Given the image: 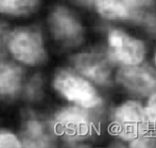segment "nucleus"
<instances>
[{
	"mask_svg": "<svg viewBox=\"0 0 156 148\" xmlns=\"http://www.w3.org/2000/svg\"><path fill=\"white\" fill-rule=\"evenodd\" d=\"M111 130L117 138L129 142L148 133L150 126L144 108L133 100L120 105L112 114Z\"/></svg>",
	"mask_w": 156,
	"mask_h": 148,
	"instance_id": "nucleus-1",
	"label": "nucleus"
},
{
	"mask_svg": "<svg viewBox=\"0 0 156 148\" xmlns=\"http://www.w3.org/2000/svg\"><path fill=\"white\" fill-rule=\"evenodd\" d=\"M54 87L67 100L86 109L101 105V98L89 81L68 70H61L54 78Z\"/></svg>",
	"mask_w": 156,
	"mask_h": 148,
	"instance_id": "nucleus-2",
	"label": "nucleus"
},
{
	"mask_svg": "<svg viewBox=\"0 0 156 148\" xmlns=\"http://www.w3.org/2000/svg\"><path fill=\"white\" fill-rule=\"evenodd\" d=\"M90 109L69 107L58 112L53 121L56 134L68 141H79L89 136L94 130V120Z\"/></svg>",
	"mask_w": 156,
	"mask_h": 148,
	"instance_id": "nucleus-3",
	"label": "nucleus"
},
{
	"mask_svg": "<svg viewBox=\"0 0 156 148\" xmlns=\"http://www.w3.org/2000/svg\"><path fill=\"white\" fill-rule=\"evenodd\" d=\"M9 48L17 60L29 65H37L46 60V51L39 31L21 28L9 35Z\"/></svg>",
	"mask_w": 156,
	"mask_h": 148,
	"instance_id": "nucleus-4",
	"label": "nucleus"
},
{
	"mask_svg": "<svg viewBox=\"0 0 156 148\" xmlns=\"http://www.w3.org/2000/svg\"><path fill=\"white\" fill-rule=\"evenodd\" d=\"M109 60L121 63L122 65L140 64L146 56L144 42L131 36L124 31L114 29L107 36Z\"/></svg>",
	"mask_w": 156,
	"mask_h": 148,
	"instance_id": "nucleus-5",
	"label": "nucleus"
},
{
	"mask_svg": "<svg viewBox=\"0 0 156 148\" xmlns=\"http://www.w3.org/2000/svg\"><path fill=\"white\" fill-rule=\"evenodd\" d=\"M119 83L135 94L147 96L156 91V72L146 66L123 65L117 72Z\"/></svg>",
	"mask_w": 156,
	"mask_h": 148,
	"instance_id": "nucleus-6",
	"label": "nucleus"
},
{
	"mask_svg": "<svg viewBox=\"0 0 156 148\" xmlns=\"http://www.w3.org/2000/svg\"><path fill=\"white\" fill-rule=\"evenodd\" d=\"M74 68L81 75L101 85L111 82L112 66L109 59L97 52L79 54L72 58Z\"/></svg>",
	"mask_w": 156,
	"mask_h": 148,
	"instance_id": "nucleus-7",
	"label": "nucleus"
},
{
	"mask_svg": "<svg viewBox=\"0 0 156 148\" xmlns=\"http://www.w3.org/2000/svg\"><path fill=\"white\" fill-rule=\"evenodd\" d=\"M49 23L54 37L65 45L74 46L82 39V26L67 9H55L50 16Z\"/></svg>",
	"mask_w": 156,
	"mask_h": 148,
	"instance_id": "nucleus-8",
	"label": "nucleus"
},
{
	"mask_svg": "<svg viewBox=\"0 0 156 148\" xmlns=\"http://www.w3.org/2000/svg\"><path fill=\"white\" fill-rule=\"evenodd\" d=\"M55 134L53 123L32 116L25 119L21 144L26 147H50L55 141Z\"/></svg>",
	"mask_w": 156,
	"mask_h": 148,
	"instance_id": "nucleus-9",
	"label": "nucleus"
},
{
	"mask_svg": "<svg viewBox=\"0 0 156 148\" xmlns=\"http://www.w3.org/2000/svg\"><path fill=\"white\" fill-rule=\"evenodd\" d=\"M97 11L104 18L118 19H144L141 8L136 0H96Z\"/></svg>",
	"mask_w": 156,
	"mask_h": 148,
	"instance_id": "nucleus-10",
	"label": "nucleus"
},
{
	"mask_svg": "<svg viewBox=\"0 0 156 148\" xmlns=\"http://www.w3.org/2000/svg\"><path fill=\"white\" fill-rule=\"evenodd\" d=\"M23 70L12 63H0V95H14L20 89Z\"/></svg>",
	"mask_w": 156,
	"mask_h": 148,
	"instance_id": "nucleus-11",
	"label": "nucleus"
},
{
	"mask_svg": "<svg viewBox=\"0 0 156 148\" xmlns=\"http://www.w3.org/2000/svg\"><path fill=\"white\" fill-rule=\"evenodd\" d=\"M38 0H0V13L26 15L36 9Z\"/></svg>",
	"mask_w": 156,
	"mask_h": 148,
	"instance_id": "nucleus-12",
	"label": "nucleus"
},
{
	"mask_svg": "<svg viewBox=\"0 0 156 148\" xmlns=\"http://www.w3.org/2000/svg\"><path fill=\"white\" fill-rule=\"evenodd\" d=\"M144 110H146V115L150 129L152 128L156 132V91L150 95L148 105L144 108Z\"/></svg>",
	"mask_w": 156,
	"mask_h": 148,
	"instance_id": "nucleus-13",
	"label": "nucleus"
},
{
	"mask_svg": "<svg viewBox=\"0 0 156 148\" xmlns=\"http://www.w3.org/2000/svg\"><path fill=\"white\" fill-rule=\"evenodd\" d=\"M132 147H156V133L151 134L150 131L144 135L131 141Z\"/></svg>",
	"mask_w": 156,
	"mask_h": 148,
	"instance_id": "nucleus-14",
	"label": "nucleus"
},
{
	"mask_svg": "<svg viewBox=\"0 0 156 148\" xmlns=\"http://www.w3.org/2000/svg\"><path fill=\"white\" fill-rule=\"evenodd\" d=\"M21 142L12 133H0V148H18Z\"/></svg>",
	"mask_w": 156,
	"mask_h": 148,
	"instance_id": "nucleus-15",
	"label": "nucleus"
},
{
	"mask_svg": "<svg viewBox=\"0 0 156 148\" xmlns=\"http://www.w3.org/2000/svg\"><path fill=\"white\" fill-rule=\"evenodd\" d=\"M72 2L76 4H80V6H90L94 4L96 0H71Z\"/></svg>",
	"mask_w": 156,
	"mask_h": 148,
	"instance_id": "nucleus-16",
	"label": "nucleus"
},
{
	"mask_svg": "<svg viewBox=\"0 0 156 148\" xmlns=\"http://www.w3.org/2000/svg\"><path fill=\"white\" fill-rule=\"evenodd\" d=\"M136 2L140 8H147V6H150L154 2V0H136Z\"/></svg>",
	"mask_w": 156,
	"mask_h": 148,
	"instance_id": "nucleus-17",
	"label": "nucleus"
},
{
	"mask_svg": "<svg viewBox=\"0 0 156 148\" xmlns=\"http://www.w3.org/2000/svg\"><path fill=\"white\" fill-rule=\"evenodd\" d=\"M2 41H3V30H2V28L0 27V45H1Z\"/></svg>",
	"mask_w": 156,
	"mask_h": 148,
	"instance_id": "nucleus-18",
	"label": "nucleus"
},
{
	"mask_svg": "<svg viewBox=\"0 0 156 148\" xmlns=\"http://www.w3.org/2000/svg\"><path fill=\"white\" fill-rule=\"evenodd\" d=\"M155 64H156V54H155Z\"/></svg>",
	"mask_w": 156,
	"mask_h": 148,
	"instance_id": "nucleus-19",
	"label": "nucleus"
}]
</instances>
